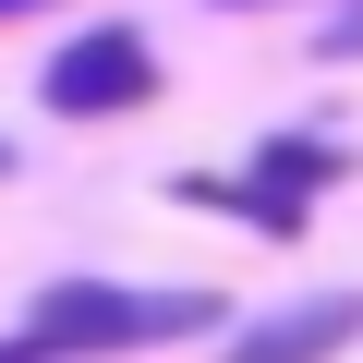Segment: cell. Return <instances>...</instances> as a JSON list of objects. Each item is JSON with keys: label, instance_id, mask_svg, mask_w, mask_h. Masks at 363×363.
Masks as SVG:
<instances>
[{"label": "cell", "instance_id": "obj_1", "mask_svg": "<svg viewBox=\"0 0 363 363\" xmlns=\"http://www.w3.org/2000/svg\"><path fill=\"white\" fill-rule=\"evenodd\" d=\"M218 291H133V279H61L25 303V327L0 339V363H85V351H157V339H206Z\"/></svg>", "mask_w": 363, "mask_h": 363}, {"label": "cell", "instance_id": "obj_2", "mask_svg": "<svg viewBox=\"0 0 363 363\" xmlns=\"http://www.w3.org/2000/svg\"><path fill=\"white\" fill-rule=\"evenodd\" d=\"M37 97H49L61 121H97V109H145V97H157V49H145L133 25H85L73 49H49Z\"/></svg>", "mask_w": 363, "mask_h": 363}, {"label": "cell", "instance_id": "obj_3", "mask_svg": "<svg viewBox=\"0 0 363 363\" xmlns=\"http://www.w3.org/2000/svg\"><path fill=\"white\" fill-rule=\"evenodd\" d=\"M363 339V291H315V303H279L267 327H242L218 363H339Z\"/></svg>", "mask_w": 363, "mask_h": 363}, {"label": "cell", "instance_id": "obj_4", "mask_svg": "<svg viewBox=\"0 0 363 363\" xmlns=\"http://www.w3.org/2000/svg\"><path fill=\"white\" fill-rule=\"evenodd\" d=\"M339 169H351L339 145H315V133H267V145H255V194L303 218V194H327V182H339Z\"/></svg>", "mask_w": 363, "mask_h": 363}, {"label": "cell", "instance_id": "obj_5", "mask_svg": "<svg viewBox=\"0 0 363 363\" xmlns=\"http://www.w3.org/2000/svg\"><path fill=\"white\" fill-rule=\"evenodd\" d=\"M315 49H327V61H363V0H351V13H339V25L315 37Z\"/></svg>", "mask_w": 363, "mask_h": 363}, {"label": "cell", "instance_id": "obj_6", "mask_svg": "<svg viewBox=\"0 0 363 363\" xmlns=\"http://www.w3.org/2000/svg\"><path fill=\"white\" fill-rule=\"evenodd\" d=\"M0 13H37V0H0Z\"/></svg>", "mask_w": 363, "mask_h": 363}, {"label": "cell", "instance_id": "obj_7", "mask_svg": "<svg viewBox=\"0 0 363 363\" xmlns=\"http://www.w3.org/2000/svg\"><path fill=\"white\" fill-rule=\"evenodd\" d=\"M218 13H255V0H218Z\"/></svg>", "mask_w": 363, "mask_h": 363}, {"label": "cell", "instance_id": "obj_8", "mask_svg": "<svg viewBox=\"0 0 363 363\" xmlns=\"http://www.w3.org/2000/svg\"><path fill=\"white\" fill-rule=\"evenodd\" d=\"M0 169H13V145H0Z\"/></svg>", "mask_w": 363, "mask_h": 363}]
</instances>
